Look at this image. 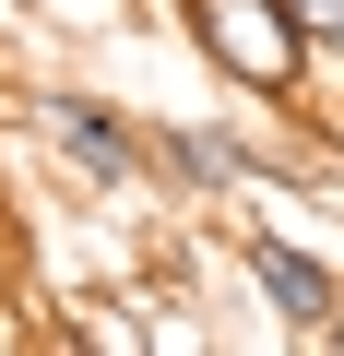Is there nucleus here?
Instances as JSON below:
<instances>
[{"instance_id":"5","label":"nucleus","mask_w":344,"mask_h":356,"mask_svg":"<svg viewBox=\"0 0 344 356\" xmlns=\"http://www.w3.org/2000/svg\"><path fill=\"white\" fill-rule=\"evenodd\" d=\"M0 36H36V0H0Z\"/></svg>"},{"instance_id":"3","label":"nucleus","mask_w":344,"mask_h":356,"mask_svg":"<svg viewBox=\"0 0 344 356\" xmlns=\"http://www.w3.org/2000/svg\"><path fill=\"white\" fill-rule=\"evenodd\" d=\"M238 285H249V297H261V309H273V321H285L297 344H309V332L332 321V297H344V273H332L320 250H297V238H273L261 214L238 226Z\"/></svg>"},{"instance_id":"6","label":"nucleus","mask_w":344,"mask_h":356,"mask_svg":"<svg viewBox=\"0 0 344 356\" xmlns=\"http://www.w3.org/2000/svg\"><path fill=\"white\" fill-rule=\"evenodd\" d=\"M309 344H332V356H344V297H332V321H320V332H309Z\"/></svg>"},{"instance_id":"4","label":"nucleus","mask_w":344,"mask_h":356,"mask_svg":"<svg viewBox=\"0 0 344 356\" xmlns=\"http://www.w3.org/2000/svg\"><path fill=\"white\" fill-rule=\"evenodd\" d=\"M285 13H297L309 60H332V72H344V0H285Z\"/></svg>"},{"instance_id":"2","label":"nucleus","mask_w":344,"mask_h":356,"mask_svg":"<svg viewBox=\"0 0 344 356\" xmlns=\"http://www.w3.org/2000/svg\"><path fill=\"white\" fill-rule=\"evenodd\" d=\"M24 119H36V143L83 178V191H142V131H131V107H107V95H83V83H36L24 95Z\"/></svg>"},{"instance_id":"1","label":"nucleus","mask_w":344,"mask_h":356,"mask_svg":"<svg viewBox=\"0 0 344 356\" xmlns=\"http://www.w3.org/2000/svg\"><path fill=\"white\" fill-rule=\"evenodd\" d=\"M179 24H190V48H202V72L214 83H238V95H261V107H309V36H297V13L285 0H179Z\"/></svg>"}]
</instances>
